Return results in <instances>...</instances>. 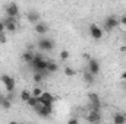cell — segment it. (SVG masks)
I'll return each mask as SVG.
<instances>
[{"instance_id":"4fadbf2b","label":"cell","mask_w":126,"mask_h":124,"mask_svg":"<svg viewBox=\"0 0 126 124\" xmlns=\"http://www.w3.org/2000/svg\"><path fill=\"white\" fill-rule=\"evenodd\" d=\"M47 31H48V26H47L44 22H41V21H40V22H37V24H35V32H37V34L44 35Z\"/></svg>"},{"instance_id":"52a82bcc","label":"cell","mask_w":126,"mask_h":124,"mask_svg":"<svg viewBox=\"0 0 126 124\" xmlns=\"http://www.w3.org/2000/svg\"><path fill=\"white\" fill-rule=\"evenodd\" d=\"M4 12L7 16H12V18H16L19 15V6L16 3H9L4 6Z\"/></svg>"},{"instance_id":"7a4b0ae2","label":"cell","mask_w":126,"mask_h":124,"mask_svg":"<svg viewBox=\"0 0 126 124\" xmlns=\"http://www.w3.org/2000/svg\"><path fill=\"white\" fill-rule=\"evenodd\" d=\"M37 45H38V48H40L41 51H51L56 44H54V41H53L51 38H41Z\"/></svg>"},{"instance_id":"277c9868","label":"cell","mask_w":126,"mask_h":124,"mask_svg":"<svg viewBox=\"0 0 126 124\" xmlns=\"http://www.w3.org/2000/svg\"><path fill=\"white\" fill-rule=\"evenodd\" d=\"M119 25H120V22H119L117 18H114V16H109V18H106V22H104L106 31H109V32L113 31V29H116Z\"/></svg>"},{"instance_id":"6da1fadb","label":"cell","mask_w":126,"mask_h":124,"mask_svg":"<svg viewBox=\"0 0 126 124\" xmlns=\"http://www.w3.org/2000/svg\"><path fill=\"white\" fill-rule=\"evenodd\" d=\"M34 110L37 111V114H38L40 117L47 118V117H50L51 112H53V105H44V104H40V102H38V104L34 107Z\"/></svg>"},{"instance_id":"4316f807","label":"cell","mask_w":126,"mask_h":124,"mask_svg":"<svg viewBox=\"0 0 126 124\" xmlns=\"http://www.w3.org/2000/svg\"><path fill=\"white\" fill-rule=\"evenodd\" d=\"M67 123H69V124H78L79 121H78V118H70V120H69Z\"/></svg>"},{"instance_id":"8992f818","label":"cell","mask_w":126,"mask_h":124,"mask_svg":"<svg viewBox=\"0 0 126 124\" xmlns=\"http://www.w3.org/2000/svg\"><path fill=\"white\" fill-rule=\"evenodd\" d=\"M37 98H38V102L40 104H44V105H53V102L56 99L50 92H43L40 96H37Z\"/></svg>"},{"instance_id":"ac0fdd59","label":"cell","mask_w":126,"mask_h":124,"mask_svg":"<svg viewBox=\"0 0 126 124\" xmlns=\"http://www.w3.org/2000/svg\"><path fill=\"white\" fill-rule=\"evenodd\" d=\"M31 95H32L31 91H28V89H24V91L21 92V95H19V96H21V99H22L24 102H27V101L31 98Z\"/></svg>"},{"instance_id":"5b68a950","label":"cell","mask_w":126,"mask_h":124,"mask_svg":"<svg viewBox=\"0 0 126 124\" xmlns=\"http://www.w3.org/2000/svg\"><path fill=\"white\" fill-rule=\"evenodd\" d=\"M90 34H91V37L94 38L95 41H100V39L103 38L104 31H103L97 24H91V25H90Z\"/></svg>"},{"instance_id":"d6986e66","label":"cell","mask_w":126,"mask_h":124,"mask_svg":"<svg viewBox=\"0 0 126 124\" xmlns=\"http://www.w3.org/2000/svg\"><path fill=\"white\" fill-rule=\"evenodd\" d=\"M64 74L67 76V77H72V76H75L76 74V72H75V69H72L70 66H64Z\"/></svg>"},{"instance_id":"5bb4252c","label":"cell","mask_w":126,"mask_h":124,"mask_svg":"<svg viewBox=\"0 0 126 124\" xmlns=\"http://www.w3.org/2000/svg\"><path fill=\"white\" fill-rule=\"evenodd\" d=\"M113 123L114 124H125L126 123V115L122 112H116L113 115Z\"/></svg>"},{"instance_id":"f1b7e54d","label":"cell","mask_w":126,"mask_h":124,"mask_svg":"<svg viewBox=\"0 0 126 124\" xmlns=\"http://www.w3.org/2000/svg\"><path fill=\"white\" fill-rule=\"evenodd\" d=\"M120 77H122V80H126V70L122 73V74H120Z\"/></svg>"},{"instance_id":"ffe728a7","label":"cell","mask_w":126,"mask_h":124,"mask_svg":"<svg viewBox=\"0 0 126 124\" xmlns=\"http://www.w3.org/2000/svg\"><path fill=\"white\" fill-rule=\"evenodd\" d=\"M88 99L91 101V104H100V96L97 95V93L91 92L90 95H88Z\"/></svg>"},{"instance_id":"e0dca14e","label":"cell","mask_w":126,"mask_h":124,"mask_svg":"<svg viewBox=\"0 0 126 124\" xmlns=\"http://www.w3.org/2000/svg\"><path fill=\"white\" fill-rule=\"evenodd\" d=\"M22 59H24V62H25V63H28V64H30V63L32 62V59H34V53L30 51V50H27V51L22 54Z\"/></svg>"},{"instance_id":"83f0119b","label":"cell","mask_w":126,"mask_h":124,"mask_svg":"<svg viewBox=\"0 0 126 124\" xmlns=\"http://www.w3.org/2000/svg\"><path fill=\"white\" fill-rule=\"evenodd\" d=\"M82 57H84V59H85V60H90V59H91V56H90V54H88V53H85V54H84V56H82Z\"/></svg>"},{"instance_id":"2e32d148","label":"cell","mask_w":126,"mask_h":124,"mask_svg":"<svg viewBox=\"0 0 126 124\" xmlns=\"http://www.w3.org/2000/svg\"><path fill=\"white\" fill-rule=\"evenodd\" d=\"M84 79H85V82L87 83H90V85H93L95 82V79H94V74L90 72V70H87L85 73H84Z\"/></svg>"},{"instance_id":"d4e9b609","label":"cell","mask_w":126,"mask_h":124,"mask_svg":"<svg viewBox=\"0 0 126 124\" xmlns=\"http://www.w3.org/2000/svg\"><path fill=\"white\" fill-rule=\"evenodd\" d=\"M119 22H120V25H123V26H126V15H125V16H122V18L119 19Z\"/></svg>"},{"instance_id":"44dd1931","label":"cell","mask_w":126,"mask_h":124,"mask_svg":"<svg viewBox=\"0 0 126 124\" xmlns=\"http://www.w3.org/2000/svg\"><path fill=\"white\" fill-rule=\"evenodd\" d=\"M27 104H28V107H31V108H34L37 104H38V98L37 96H34V95H31V98L27 101Z\"/></svg>"},{"instance_id":"603a6c76","label":"cell","mask_w":126,"mask_h":124,"mask_svg":"<svg viewBox=\"0 0 126 124\" xmlns=\"http://www.w3.org/2000/svg\"><path fill=\"white\" fill-rule=\"evenodd\" d=\"M60 59H62V60H67V59H69V51H67V50L60 51Z\"/></svg>"},{"instance_id":"f546056e","label":"cell","mask_w":126,"mask_h":124,"mask_svg":"<svg viewBox=\"0 0 126 124\" xmlns=\"http://www.w3.org/2000/svg\"><path fill=\"white\" fill-rule=\"evenodd\" d=\"M120 51H123V53H125V51H126V45H122V47H120Z\"/></svg>"},{"instance_id":"cb8c5ba5","label":"cell","mask_w":126,"mask_h":124,"mask_svg":"<svg viewBox=\"0 0 126 124\" xmlns=\"http://www.w3.org/2000/svg\"><path fill=\"white\" fill-rule=\"evenodd\" d=\"M6 41H7V38H6L4 32H1V34H0V44H4Z\"/></svg>"},{"instance_id":"ba28073f","label":"cell","mask_w":126,"mask_h":124,"mask_svg":"<svg viewBox=\"0 0 126 124\" xmlns=\"http://www.w3.org/2000/svg\"><path fill=\"white\" fill-rule=\"evenodd\" d=\"M4 26H6V31L9 32H16L18 29V25H16V18H12V16H7L4 21H3Z\"/></svg>"},{"instance_id":"30bf717a","label":"cell","mask_w":126,"mask_h":124,"mask_svg":"<svg viewBox=\"0 0 126 124\" xmlns=\"http://www.w3.org/2000/svg\"><path fill=\"white\" fill-rule=\"evenodd\" d=\"M27 19H28V22H31V24H37V22H40L41 16H40V13H38L37 10H30V12L27 13Z\"/></svg>"},{"instance_id":"7c38bea8","label":"cell","mask_w":126,"mask_h":124,"mask_svg":"<svg viewBox=\"0 0 126 124\" xmlns=\"http://www.w3.org/2000/svg\"><path fill=\"white\" fill-rule=\"evenodd\" d=\"M0 107L4 110H10L12 107V101L6 96V95H0Z\"/></svg>"},{"instance_id":"9a60e30c","label":"cell","mask_w":126,"mask_h":124,"mask_svg":"<svg viewBox=\"0 0 126 124\" xmlns=\"http://www.w3.org/2000/svg\"><path fill=\"white\" fill-rule=\"evenodd\" d=\"M59 70V64L56 62H48V64H47V72L48 73H56Z\"/></svg>"},{"instance_id":"3957f363","label":"cell","mask_w":126,"mask_h":124,"mask_svg":"<svg viewBox=\"0 0 126 124\" xmlns=\"http://www.w3.org/2000/svg\"><path fill=\"white\" fill-rule=\"evenodd\" d=\"M0 79H1V83L4 85V91H6V92L15 91L16 82H15V79H13L12 76H9V74H3V76H1Z\"/></svg>"},{"instance_id":"9c48e42d","label":"cell","mask_w":126,"mask_h":124,"mask_svg":"<svg viewBox=\"0 0 126 124\" xmlns=\"http://www.w3.org/2000/svg\"><path fill=\"white\" fill-rule=\"evenodd\" d=\"M88 70L94 74V76H97L98 73H100V70H101V67H100V63H98V60H95V59H90L88 60Z\"/></svg>"},{"instance_id":"7402d4cb","label":"cell","mask_w":126,"mask_h":124,"mask_svg":"<svg viewBox=\"0 0 126 124\" xmlns=\"http://www.w3.org/2000/svg\"><path fill=\"white\" fill-rule=\"evenodd\" d=\"M43 92H44V91H43L41 88H34V89L31 91V93L34 95V96H40V95H41Z\"/></svg>"},{"instance_id":"8fae6325","label":"cell","mask_w":126,"mask_h":124,"mask_svg":"<svg viewBox=\"0 0 126 124\" xmlns=\"http://www.w3.org/2000/svg\"><path fill=\"white\" fill-rule=\"evenodd\" d=\"M87 121H88V123H98V121H101L100 111H93V110H91L90 115L87 117Z\"/></svg>"},{"instance_id":"484cf974","label":"cell","mask_w":126,"mask_h":124,"mask_svg":"<svg viewBox=\"0 0 126 124\" xmlns=\"http://www.w3.org/2000/svg\"><path fill=\"white\" fill-rule=\"evenodd\" d=\"M6 31V26H4V24H3V21H0V34L1 32Z\"/></svg>"}]
</instances>
